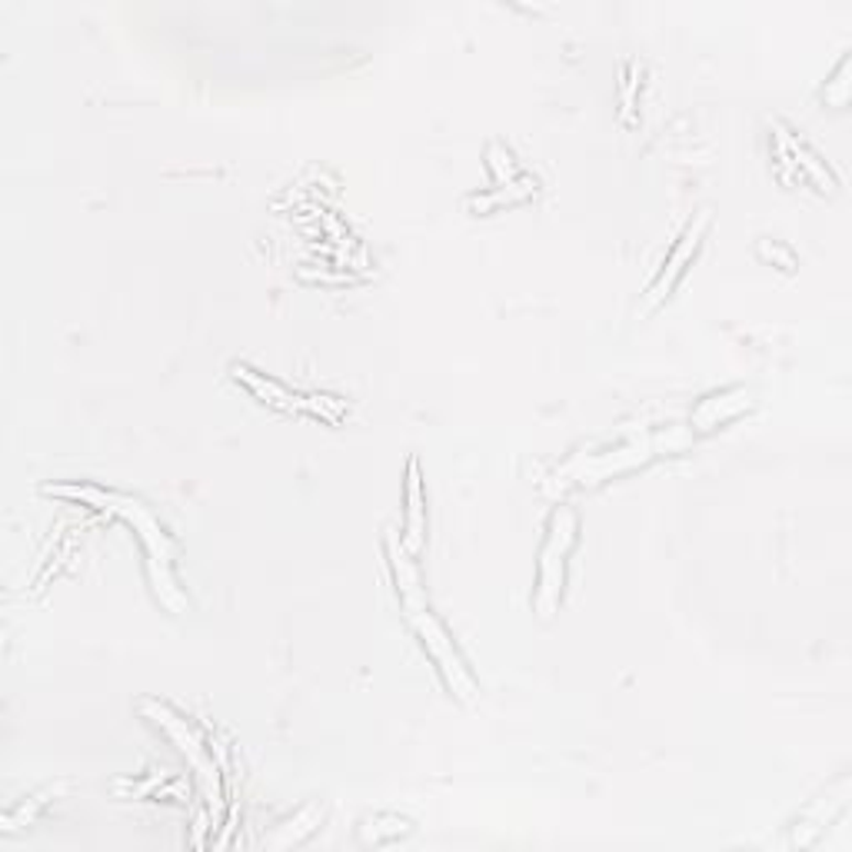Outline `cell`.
I'll list each match as a JSON object with an SVG mask.
<instances>
[{
    "label": "cell",
    "instance_id": "obj_1",
    "mask_svg": "<svg viewBox=\"0 0 852 852\" xmlns=\"http://www.w3.org/2000/svg\"><path fill=\"white\" fill-rule=\"evenodd\" d=\"M390 556H394V569H397V583H400V593H403V602H407V613H410L413 627L420 630V637H423V643H427L430 656L440 663V670L446 673L450 686H453L463 699H473L476 686H473V679L466 676V670H463L460 656L453 653V646H450L446 633H443V630H440V623L430 617L427 602H423V596H420V579H417L413 566L407 563V556H397L394 540H390Z\"/></svg>",
    "mask_w": 852,
    "mask_h": 852
},
{
    "label": "cell",
    "instance_id": "obj_2",
    "mask_svg": "<svg viewBox=\"0 0 852 852\" xmlns=\"http://www.w3.org/2000/svg\"><path fill=\"white\" fill-rule=\"evenodd\" d=\"M573 533H576V520H573V513H569V510H560V513L553 517V536H550V543H546V550H543V563H540V576H543V583H540L536 602H540L543 617H550L553 602L560 599V586H563V556H566V550L573 546Z\"/></svg>",
    "mask_w": 852,
    "mask_h": 852
},
{
    "label": "cell",
    "instance_id": "obj_3",
    "mask_svg": "<svg viewBox=\"0 0 852 852\" xmlns=\"http://www.w3.org/2000/svg\"><path fill=\"white\" fill-rule=\"evenodd\" d=\"M706 223H709V213H699V220H696V226H689L686 230V236H683V243L673 251V261H670V267H666V274L653 284V290H650V297H646V307L643 310H650V307H656L666 294H670V287L676 284V277L683 274V264L689 261V254L699 247V236H702V230H706Z\"/></svg>",
    "mask_w": 852,
    "mask_h": 852
},
{
    "label": "cell",
    "instance_id": "obj_4",
    "mask_svg": "<svg viewBox=\"0 0 852 852\" xmlns=\"http://www.w3.org/2000/svg\"><path fill=\"white\" fill-rule=\"evenodd\" d=\"M746 407H750L746 390H733V394H722V397H709V400L696 410V427H699V430H709V427H716L719 420L737 417V413L746 410Z\"/></svg>",
    "mask_w": 852,
    "mask_h": 852
},
{
    "label": "cell",
    "instance_id": "obj_5",
    "mask_svg": "<svg viewBox=\"0 0 852 852\" xmlns=\"http://www.w3.org/2000/svg\"><path fill=\"white\" fill-rule=\"evenodd\" d=\"M410 510H407V550L417 553L423 546V504H420V476H417V460L410 463Z\"/></svg>",
    "mask_w": 852,
    "mask_h": 852
}]
</instances>
